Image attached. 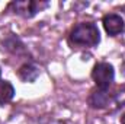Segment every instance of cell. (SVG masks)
<instances>
[{
  "label": "cell",
  "mask_w": 125,
  "mask_h": 124,
  "mask_svg": "<svg viewBox=\"0 0 125 124\" xmlns=\"http://www.w3.org/2000/svg\"><path fill=\"white\" fill-rule=\"evenodd\" d=\"M70 41L76 45L93 47L99 42V29L93 24H79L70 34Z\"/></svg>",
  "instance_id": "6da1fadb"
},
{
  "label": "cell",
  "mask_w": 125,
  "mask_h": 124,
  "mask_svg": "<svg viewBox=\"0 0 125 124\" xmlns=\"http://www.w3.org/2000/svg\"><path fill=\"white\" fill-rule=\"evenodd\" d=\"M92 77L94 83L97 85V88L105 91L106 88H109V85L114 80V67L109 63H99L93 67Z\"/></svg>",
  "instance_id": "7a4b0ae2"
},
{
  "label": "cell",
  "mask_w": 125,
  "mask_h": 124,
  "mask_svg": "<svg viewBox=\"0 0 125 124\" xmlns=\"http://www.w3.org/2000/svg\"><path fill=\"white\" fill-rule=\"evenodd\" d=\"M103 26L109 35H118L124 31V21L118 15H106L103 18Z\"/></svg>",
  "instance_id": "3957f363"
},
{
  "label": "cell",
  "mask_w": 125,
  "mask_h": 124,
  "mask_svg": "<svg viewBox=\"0 0 125 124\" xmlns=\"http://www.w3.org/2000/svg\"><path fill=\"white\" fill-rule=\"evenodd\" d=\"M15 95V89L9 82H0V104L9 102Z\"/></svg>",
  "instance_id": "277c9868"
},
{
  "label": "cell",
  "mask_w": 125,
  "mask_h": 124,
  "mask_svg": "<svg viewBox=\"0 0 125 124\" xmlns=\"http://www.w3.org/2000/svg\"><path fill=\"white\" fill-rule=\"evenodd\" d=\"M35 70H36V69L32 67V66H23V67H21V70H19V76H21V79H23L25 82H32L29 73H31V72H35Z\"/></svg>",
  "instance_id": "5b68a950"
},
{
  "label": "cell",
  "mask_w": 125,
  "mask_h": 124,
  "mask_svg": "<svg viewBox=\"0 0 125 124\" xmlns=\"http://www.w3.org/2000/svg\"><path fill=\"white\" fill-rule=\"evenodd\" d=\"M121 123H122V124H125V114L122 115V117H121Z\"/></svg>",
  "instance_id": "8992f818"
}]
</instances>
